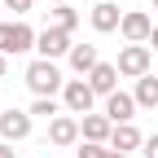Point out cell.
<instances>
[{
	"mask_svg": "<svg viewBox=\"0 0 158 158\" xmlns=\"http://www.w3.org/2000/svg\"><path fill=\"white\" fill-rule=\"evenodd\" d=\"M22 79H27V88H31L35 97H62V88H66L62 66H57V62H48V57H31Z\"/></svg>",
	"mask_w": 158,
	"mask_h": 158,
	"instance_id": "obj_1",
	"label": "cell"
},
{
	"mask_svg": "<svg viewBox=\"0 0 158 158\" xmlns=\"http://www.w3.org/2000/svg\"><path fill=\"white\" fill-rule=\"evenodd\" d=\"M35 35L22 18H13V22H0V53L5 57H22V53H35Z\"/></svg>",
	"mask_w": 158,
	"mask_h": 158,
	"instance_id": "obj_2",
	"label": "cell"
},
{
	"mask_svg": "<svg viewBox=\"0 0 158 158\" xmlns=\"http://www.w3.org/2000/svg\"><path fill=\"white\" fill-rule=\"evenodd\" d=\"M114 66H118L123 79H141V75H149V66H154V48H149V44H123Z\"/></svg>",
	"mask_w": 158,
	"mask_h": 158,
	"instance_id": "obj_3",
	"label": "cell"
},
{
	"mask_svg": "<svg viewBox=\"0 0 158 158\" xmlns=\"http://www.w3.org/2000/svg\"><path fill=\"white\" fill-rule=\"evenodd\" d=\"M62 106H66V114H92V106H97V92H92V84L88 79H66V88H62Z\"/></svg>",
	"mask_w": 158,
	"mask_h": 158,
	"instance_id": "obj_4",
	"label": "cell"
},
{
	"mask_svg": "<svg viewBox=\"0 0 158 158\" xmlns=\"http://www.w3.org/2000/svg\"><path fill=\"white\" fill-rule=\"evenodd\" d=\"M118 35H123V44H149V35H154V18H149L145 9H123Z\"/></svg>",
	"mask_w": 158,
	"mask_h": 158,
	"instance_id": "obj_5",
	"label": "cell"
},
{
	"mask_svg": "<svg viewBox=\"0 0 158 158\" xmlns=\"http://www.w3.org/2000/svg\"><path fill=\"white\" fill-rule=\"evenodd\" d=\"M84 141V132H79V114H57L48 118V145L53 149H70Z\"/></svg>",
	"mask_w": 158,
	"mask_h": 158,
	"instance_id": "obj_6",
	"label": "cell"
},
{
	"mask_svg": "<svg viewBox=\"0 0 158 158\" xmlns=\"http://www.w3.org/2000/svg\"><path fill=\"white\" fill-rule=\"evenodd\" d=\"M75 48V40H70V31H57V27H44L35 35V57H48V62H57V57H66Z\"/></svg>",
	"mask_w": 158,
	"mask_h": 158,
	"instance_id": "obj_7",
	"label": "cell"
},
{
	"mask_svg": "<svg viewBox=\"0 0 158 158\" xmlns=\"http://www.w3.org/2000/svg\"><path fill=\"white\" fill-rule=\"evenodd\" d=\"M31 123H35L31 110H0V141H9V145L27 141V136H31Z\"/></svg>",
	"mask_w": 158,
	"mask_h": 158,
	"instance_id": "obj_8",
	"label": "cell"
},
{
	"mask_svg": "<svg viewBox=\"0 0 158 158\" xmlns=\"http://www.w3.org/2000/svg\"><path fill=\"white\" fill-rule=\"evenodd\" d=\"M88 22H92L97 35H110V31H118V22H123V9H118L114 0H97V5L88 9Z\"/></svg>",
	"mask_w": 158,
	"mask_h": 158,
	"instance_id": "obj_9",
	"label": "cell"
},
{
	"mask_svg": "<svg viewBox=\"0 0 158 158\" xmlns=\"http://www.w3.org/2000/svg\"><path fill=\"white\" fill-rule=\"evenodd\" d=\"M136 110H141V106H136V97H132V92H123V88L110 92V97H106V106H101V114L110 118V123H132Z\"/></svg>",
	"mask_w": 158,
	"mask_h": 158,
	"instance_id": "obj_10",
	"label": "cell"
},
{
	"mask_svg": "<svg viewBox=\"0 0 158 158\" xmlns=\"http://www.w3.org/2000/svg\"><path fill=\"white\" fill-rule=\"evenodd\" d=\"M79 132H84V141H92V145H110V132H114V123H110V118L106 114H84V118H79Z\"/></svg>",
	"mask_w": 158,
	"mask_h": 158,
	"instance_id": "obj_11",
	"label": "cell"
},
{
	"mask_svg": "<svg viewBox=\"0 0 158 158\" xmlns=\"http://www.w3.org/2000/svg\"><path fill=\"white\" fill-rule=\"evenodd\" d=\"M66 62H70V70L84 79V75H92L97 66H101V53H97V44H75L70 53H66Z\"/></svg>",
	"mask_w": 158,
	"mask_h": 158,
	"instance_id": "obj_12",
	"label": "cell"
},
{
	"mask_svg": "<svg viewBox=\"0 0 158 158\" xmlns=\"http://www.w3.org/2000/svg\"><path fill=\"white\" fill-rule=\"evenodd\" d=\"M84 79L92 84V92H97V97H110V92H118V79H123V75H118V66H114V62H101V66H97L92 75H84Z\"/></svg>",
	"mask_w": 158,
	"mask_h": 158,
	"instance_id": "obj_13",
	"label": "cell"
},
{
	"mask_svg": "<svg viewBox=\"0 0 158 158\" xmlns=\"http://www.w3.org/2000/svg\"><path fill=\"white\" fill-rule=\"evenodd\" d=\"M141 145H145V136H141V127H136V123H114V132H110V149L127 154V149H141Z\"/></svg>",
	"mask_w": 158,
	"mask_h": 158,
	"instance_id": "obj_14",
	"label": "cell"
},
{
	"mask_svg": "<svg viewBox=\"0 0 158 158\" xmlns=\"http://www.w3.org/2000/svg\"><path fill=\"white\" fill-rule=\"evenodd\" d=\"M132 97H136V106H141V110H158V75H154V70L141 75V79H136V88H132Z\"/></svg>",
	"mask_w": 158,
	"mask_h": 158,
	"instance_id": "obj_15",
	"label": "cell"
},
{
	"mask_svg": "<svg viewBox=\"0 0 158 158\" xmlns=\"http://www.w3.org/2000/svg\"><path fill=\"white\" fill-rule=\"evenodd\" d=\"M44 18H48L44 27L70 31V35H75V27H79V9H70V5H48V9H44Z\"/></svg>",
	"mask_w": 158,
	"mask_h": 158,
	"instance_id": "obj_16",
	"label": "cell"
},
{
	"mask_svg": "<svg viewBox=\"0 0 158 158\" xmlns=\"http://www.w3.org/2000/svg\"><path fill=\"white\" fill-rule=\"evenodd\" d=\"M31 114L35 118H57V114H66V106L57 101V97H35V101H31Z\"/></svg>",
	"mask_w": 158,
	"mask_h": 158,
	"instance_id": "obj_17",
	"label": "cell"
},
{
	"mask_svg": "<svg viewBox=\"0 0 158 158\" xmlns=\"http://www.w3.org/2000/svg\"><path fill=\"white\" fill-rule=\"evenodd\" d=\"M114 149L110 145H92V141H79V149H75V158H110Z\"/></svg>",
	"mask_w": 158,
	"mask_h": 158,
	"instance_id": "obj_18",
	"label": "cell"
},
{
	"mask_svg": "<svg viewBox=\"0 0 158 158\" xmlns=\"http://www.w3.org/2000/svg\"><path fill=\"white\" fill-rule=\"evenodd\" d=\"M5 9H13V18H27L31 9H35V0H0Z\"/></svg>",
	"mask_w": 158,
	"mask_h": 158,
	"instance_id": "obj_19",
	"label": "cell"
},
{
	"mask_svg": "<svg viewBox=\"0 0 158 158\" xmlns=\"http://www.w3.org/2000/svg\"><path fill=\"white\" fill-rule=\"evenodd\" d=\"M141 158H158V132L145 136V145H141Z\"/></svg>",
	"mask_w": 158,
	"mask_h": 158,
	"instance_id": "obj_20",
	"label": "cell"
},
{
	"mask_svg": "<svg viewBox=\"0 0 158 158\" xmlns=\"http://www.w3.org/2000/svg\"><path fill=\"white\" fill-rule=\"evenodd\" d=\"M0 158H18V154H13V145H9V141H0Z\"/></svg>",
	"mask_w": 158,
	"mask_h": 158,
	"instance_id": "obj_21",
	"label": "cell"
},
{
	"mask_svg": "<svg viewBox=\"0 0 158 158\" xmlns=\"http://www.w3.org/2000/svg\"><path fill=\"white\" fill-rule=\"evenodd\" d=\"M149 48L158 53V22H154V35H149Z\"/></svg>",
	"mask_w": 158,
	"mask_h": 158,
	"instance_id": "obj_22",
	"label": "cell"
},
{
	"mask_svg": "<svg viewBox=\"0 0 158 158\" xmlns=\"http://www.w3.org/2000/svg\"><path fill=\"white\" fill-rule=\"evenodd\" d=\"M5 70H9V57H5V53H0V79H5Z\"/></svg>",
	"mask_w": 158,
	"mask_h": 158,
	"instance_id": "obj_23",
	"label": "cell"
},
{
	"mask_svg": "<svg viewBox=\"0 0 158 158\" xmlns=\"http://www.w3.org/2000/svg\"><path fill=\"white\" fill-rule=\"evenodd\" d=\"M44 5H70V0H44Z\"/></svg>",
	"mask_w": 158,
	"mask_h": 158,
	"instance_id": "obj_24",
	"label": "cell"
},
{
	"mask_svg": "<svg viewBox=\"0 0 158 158\" xmlns=\"http://www.w3.org/2000/svg\"><path fill=\"white\" fill-rule=\"evenodd\" d=\"M154 13H158V0H154Z\"/></svg>",
	"mask_w": 158,
	"mask_h": 158,
	"instance_id": "obj_25",
	"label": "cell"
},
{
	"mask_svg": "<svg viewBox=\"0 0 158 158\" xmlns=\"http://www.w3.org/2000/svg\"><path fill=\"white\" fill-rule=\"evenodd\" d=\"M0 9H5V5H0Z\"/></svg>",
	"mask_w": 158,
	"mask_h": 158,
	"instance_id": "obj_26",
	"label": "cell"
}]
</instances>
